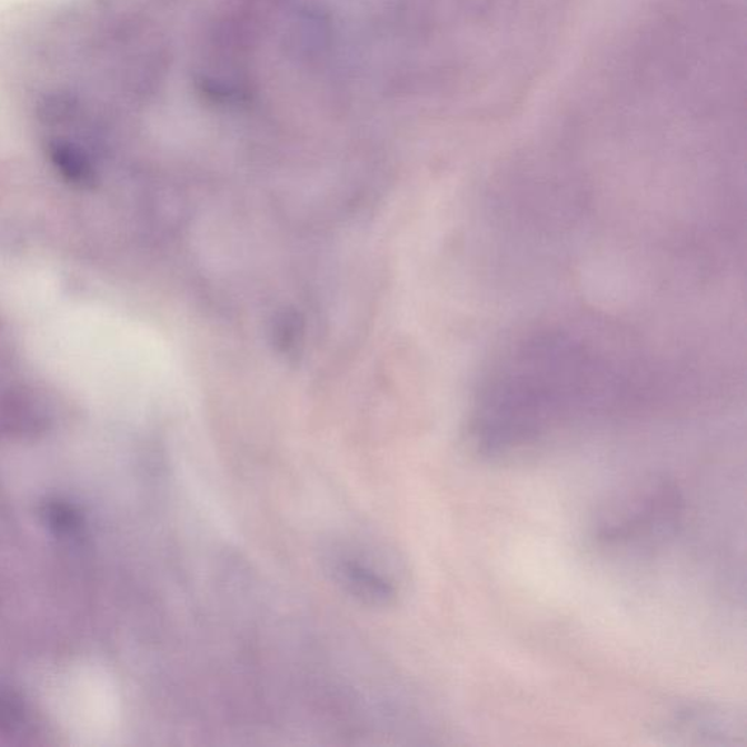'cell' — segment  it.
Returning <instances> with one entry per match:
<instances>
[{"instance_id": "277c9868", "label": "cell", "mask_w": 747, "mask_h": 747, "mask_svg": "<svg viewBox=\"0 0 747 747\" xmlns=\"http://www.w3.org/2000/svg\"><path fill=\"white\" fill-rule=\"evenodd\" d=\"M50 161L68 183L79 189H92L97 185V171L90 156L79 145L64 139L50 140Z\"/></svg>"}, {"instance_id": "7a4b0ae2", "label": "cell", "mask_w": 747, "mask_h": 747, "mask_svg": "<svg viewBox=\"0 0 747 747\" xmlns=\"http://www.w3.org/2000/svg\"><path fill=\"white\" fill-rule=\"evenodd\" d=\"M333 574L343 590L359 604L387 607L396 600L397 590L394 584L357 560H339L335 565Z\"/></svg>"}, {"instance_id": "3957f363", "label": "cell", "mask_w": 747, "mask_h": 747, "mask_svg": "<svg viewBox=\"0 0 747 747\" xmlns=\"http://www.w3.org/2000/svg\"><path fill=\"white\" fill-rule=\"evenodd\" d=\"M670 735L679 737H726L739 736L740 724H737L730 714L718 711L716 708H686L676 713L670 720Z\"/></svg>"}, {"instance_id": "5b68a950", "label": "cell", "mask_w": 747, "mask_h": 747, "mask_svg": "<svg viewBox=\"0 0 747 747\" xmlns=\"http://www.w3.org/2000/svg\"><path fill=\"white\" fill-rule=\"evenodd\" d=\"M49 522L51 529H56L58 534H70L72 529H77L79 518L77 514L72 512L68 506L62 504H54L49 507Z\"/></svg>"}, {"instance_id": "6da1fadb", "label": "cell", "mask_w": 747, "mask_h": 747, "mask_svg": "<svg viewBox=\"0 0 747 747\" xmlns=\"http://www.w3.org/2000/svg\"><path fill=\"white\" fill-rule=\"evenodd\" d=\"M677 514L679 498L674 488L667 484L647 485L611 508L601 521L599 539L611 545L651 540L675 525Z\"/></svg>"}]
</instances>
